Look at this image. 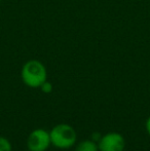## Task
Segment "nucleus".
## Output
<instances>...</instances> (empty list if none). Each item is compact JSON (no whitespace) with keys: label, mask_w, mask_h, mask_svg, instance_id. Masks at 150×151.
<instances>
[{"label":"nucleus","mask_w":150,"mask_h":151,"mask_svg":"<svg viewBox=\"0 0 150 151\" xmlns=\"http://www.w3.org/2000/svg\"><path fill=\"white\" fill-rule=\"evenodd\" d=\"M22 80L29 88H40L46 81L47 73L44 65L38 60H30L24 64L21 72Z\"/></svg>","instance_id":"obj_1"},{"label":"nucleus","mask_w":150,"mask_h":151,"mask_svg":"<svg viewBox=\"0 0 150 151\" xmlns=\"http://www.w3.org/2000/svg\"><path fill=\"white\" fill-rule=\"evenodd\" d=\"M145 127H146V131H147V133L150 135V116L148 118H147V120H146V123H145Z\"/></svg>","instance_id":"obj_9"},{"label":"nucleus","mask_w":150,"mask_h":151,"mask_svg":"<svg viewBox=\"0 0 150 151\" xmlns=\"http://www.w3.org/2000/svg\"><path fill=\"white\" fill-rule=\"evenodd\" d=\"M98 143L94 142L93 140H85L82 141L76 146L75 151H98Z\"/></svg>","instance_id":"obj_5"},{"label":"nucleus","mask_w":150,"mask_h":151,"mask_svg":"<svg viewBox=\"0 0 150 151\" xmlns=\"http://www.w3.org/2000/svg\"><path fill=\"white\" fill-rule=\"evenodd\" d=\"M98 147L100 151H123L126 141L119 133H108L102 136Z\"/></svg>","instance_id":"obj_4"},{"label":"nucleus","mask_w":150,"mask_h":151,"mask_svg":"<svg viewBox=\"0 0 150 151\" xmlns=\"http://www.w3.org/2000/svg\"><path fill=\"white\" fill-rule=\"evenodd\" d=\"M92 140L94 142H96V143H99V141L101 140V138H102V135H101L100 133H94L92 135Z\"/></svg>","instance_id":"obj_8"},{"label":"nucleus","mask_w":150,"mask_h":151,"mask_svg":"<svg viewBox=\"0 0 150 151\" xmlns=\"http://www.w3.org/2000/svg\"><path fill=\"white\" fill-rule=\"evenodd\" d=\"M50 143L59 149H68L76 142L77 134L73 127L67 123H60L52 127L50 133Z\"/></svg>","instance_id":"obj_2"},{"label":"nucleus","mask_w":150,"mask_h":151,"mask_svg":"<svg viewBox=\"0 0 150 151\" xmlns=\"http://www.w3.org/2000/svg\"><path fill=\"white\" fill-rule=\"evenodd\" d=\"M40 88H41V91H43V93H52V84L48 81H44L43 83L41 84Z\"/></svg>","instance_id":"obj_7"},{"label":"nucleus","mask_w":150,"mask_h":151,"mask_svg":"<svg viewBox=\"0 0 150 151\" xmlns=\"http://www.w3.org/2000/svg\"><path fill=\"white\" fill-rule=\"evenodd\" d=\"M50 144V133L42 129L31 132L27 139V147L29 151H45Z\"/></svg>","instance_id":"obj_3"},{"label":"nucleus","mask_w":150,"mask_h":151,"mask_svg":"<svg viewBox=\"0 0 150 151\" xmlns=\"http://www.w3.org/2000/svg\"><path fill=\"white\" fill-rule=\"evenodd\" d=\"M12 147L10 142L6 138L0 137V151H11Z\"/></svg>","instance_id":"obj_6"}]
</instances>
